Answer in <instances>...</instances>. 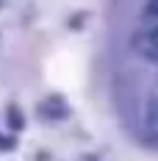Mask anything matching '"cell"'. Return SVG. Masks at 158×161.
<instances>
[{
  "label": "cell",
  "instance_id": "1",
  "mask_svg": "<svg viewBox=\"0 0 158 161\" xmlns=\"http://www.w3.org/2000/svg\"><path fill=\"white\" fill-rule=\"evenodd\" d=\"M130 42H133L139 56L158 61V0H147V6L142 11V22L133 31Z\"/></svg>",
  "mask_w": 158,
  "mask_h": 161
},
{
  "label": "cell",
  "instance_id": "2",
  "mask_svg": "<svg viewBox=\"0 0 158 161\" xmlns=\"http://www.w3.org/2000/svg\"><path fill=\"white\" fill-rule=\"evenodd\" d=\"M36 111L42 114V117H47V119H61L64 114H67V103H64L58 95H47L39 106H36Z\"/></svg>",
  "mask_w": 158,
  "mask_h": 161
},
{
  "label": "cell",
  "instance_id": "3",
  "mask_svg": "<svg viewBox=\"0 0 158 161\" xmlns=\"http://www.w3.org/2000/svg\"><path fill=\"white\" fill-rule=\"evenodd\" d=\"M8 125H11V128H22V114H19V111H17V108H14V106H11V108H8Z\"/></svg>",
  "mask_w": 158,
  "mask_h": 161
},
{
  "label": "cell",
  "instance_id": "4",
  "mask_svg": "<svg viewBox=\"0 0 158 161\" xmlns=\"http://www.w3.org/2000/svg\"><path fill=\"white\" fill-rule=\"evenodd\" d=\"M0 147H6V150H8V147H11V145H8V142H0Z\"/></svg>",
  "mask_w": 158,
  "mask_h": 161
}]
</instances>
